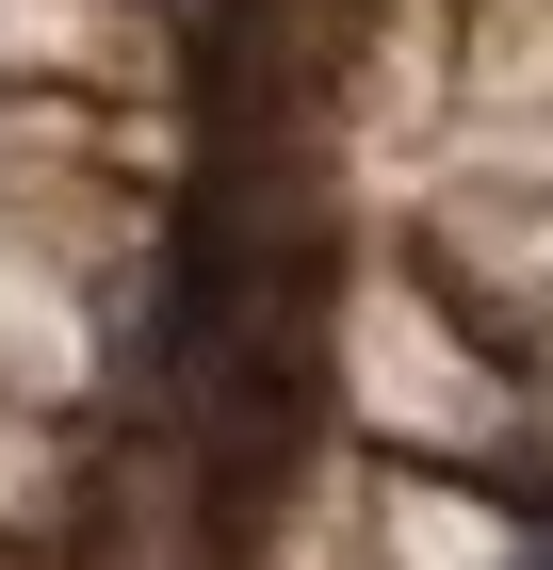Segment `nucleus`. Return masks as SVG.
<instances>
[{"instance_id":"obj_1","label":"nucleus","mask_w":553,"mask_h":570,"mask_svg":"<svg viewBox=\"0 0 553 570\" xmlns=\"http://www.w3.org/2000/svg\"><path fill=\"white\" fill-rule=\"evenodd\" d=\"M342 424L391 440V456H537V440H553L537 407H521L505 375H488L424 294H407V277H391L375 309L342 294Z\"/></svg>"},{"instance_id":"obj_2","label":"nucleus","mask_w":553,"mask_h":570,"mask_svg":"<svg viewBox=\"0 0 553 570\" xmlns=\"http://www.w3.org/2000/svg\"><path fill=\"white\" fill-rule=\"evenodd\" d=\"M375 570H553V440L375 473Z\"/></svg>"},{"instance_id":"obj_3","label":"nucleus","mask_w":553,"mask_h":570,"mask_svg":"<svg viewBox=\"0 0 553 570\" xmlns=\"http://www.w3.org/2000/svg\"><path fill=\"white\" fill-rule=\"evenodd\" d=\"M98 456H115V440H82L66 407L0 392V538H17V570H49V538L82 522V489H98Z\"/></svg>"}]
</instances>
